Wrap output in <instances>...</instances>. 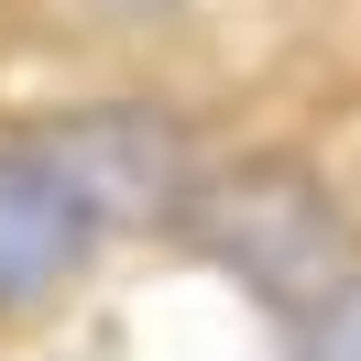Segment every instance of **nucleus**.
<instances>
[{
  "mask_svg": "<svg viewBox=\"0 0 361 361\" xmlns=\"http://www.w3.org/2000/svg\"><path fill=\"white\" fill-rule=\"evenodd\" d=\"M110 241V197L66 142H0V307L77 285L88 252Z\"/></svg>",
  "mask_w": 361,
  "mask_h": 361,
  "instance_id": "1",
  "label": "nucleus"
},
{
  "mask_svg": "<svg viewBox=\"0 0 361 361\" xmlns=\"http://www.w3.org/2000/svg\"><path fill=\"white\" fill-rule=\"evenodd\" d=\"M295 361H361V274L329 285L307 317H295Z\"/></svg>",
  "mask_w": 361,
  "mask_h": 361,
  "instance_id": "2",
  "label": "nucleus"
}]
</instances>
